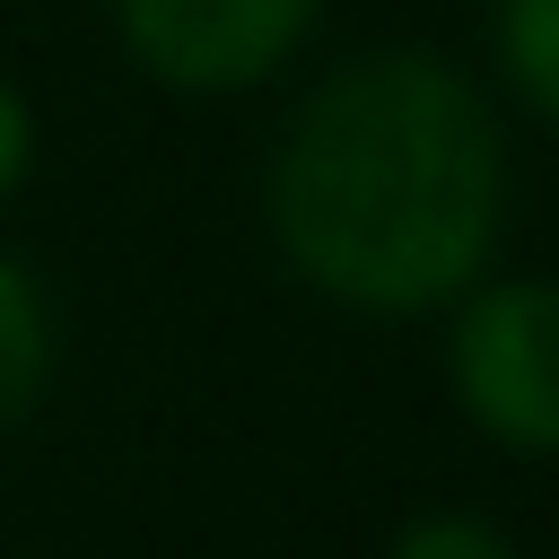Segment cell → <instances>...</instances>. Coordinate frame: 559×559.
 <instances>
[{"instance_id": "obj_7", "label": "cell", "mask_w": 559, "mask_h": 559, "mask_svg": "<svg viewBox=\"0 0 559 559\" xmlns=\"http://www.w3.org/2000/svg\"><path fill=\"white\" fill-rule=\"evenodd\" d=\"M26 166H35V114H26V96L0 79V201L26 183Z\"/></svg>"}, {"instance_id": "obj_4", "label": "cell", "mask_w": 559, "mask_h": 559, "mask_svg": "<svg viewBox=\"0 0 559 559\" xmlns=\"http://www.w3.org/2000/svg\"><path fill=\"white\" fill-rule=\"evenodd\" d=\"M52 384V306L17 253H0V428H17Z\"/></svg>"}, {"instance_id": "obj_5", "label": "cell", "mask_w": 559, "mask_h": 559, "mask_svg": "<svg viewBox=\"0 0 559 559\" xmlns=\"http://www.w3.org/2000/svg\"><path fill=\"white\" fill-rule=\"evenodd\" d=\"M489 44H498L507 87H515L542 122H559V0H498Z\"/></svg>"}, {"instance_id": "obj_2", "label": "cell", "mask_w": 559, "mask_h": 559, "mask_svg": "<svg viewBox=\"0 0 559 559\" xmlns=\"http://www.w3.org/2000/svg\"><path fill=\"white\" fill-rule=\"evenodd\" d=\"M445 376L463 419L507 454H559V280H472Z\"/></svg>"}, {"instance_id": "obj_3", "label": "cell", "mask_w": 559, "mask_h": 559, "mask_svg": "<svg viewBox=\"0 0 559 559\" xmlns=\"http://www.w3.org/2000/svg\"><path fill=\"white\" fill-rule=\"evenodd\" d=\"M323 0H114L122 52L175 96L262 87L314 26Z\"/></svg>"}, {"instance_id": "obj_1", "label": "cell", "mask_w": 559, "mask_h": 559, "mask_svg": "<svg viewBox=\"0 0 559 559\" xmlns=\"http://www.w3.org/2000/svg\"><path fill=\"white\" fill-rule=\"evenodd\" d=\"M507 140L480 87L437 52L332 70L280 131L271 236L288 271L358 314L454 306L498 245Z\"/></svg>"}, {"instance_id": "obj_6", "label": "cell", "mask_w": 559, "mask_h": 559, "mask_svg": "<svg viewBox=\"0 0 559 559\" xmlns=\"http://www.w3.org/2000/svg\"><path fill=\"white\" fill-rule=\"evenodd\" d=\"M384 559H515V542L480 515H411Z\"/></svg>"}]
</instances>
